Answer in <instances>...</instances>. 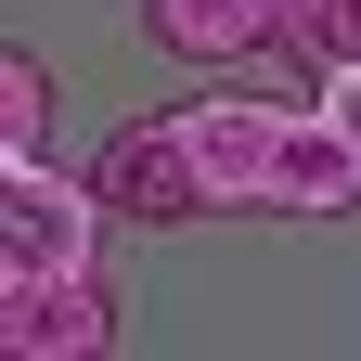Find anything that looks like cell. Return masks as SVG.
<instances>
[{
	"label": "cell",
	"mask_w": 361,
	"mask_h": 361,
	"mask_svg": "<svg viewBox=\"0 0 361 361\" xmlns=\"http://www.w3.org/2000/svg\"><path fill=\"white\" fill-rule=\"evenodd\" d=\"M168 116H180V142H194L207 219H258V207H271V168H284L297 104H271V90H194V104H168Z\"/></svg>",
	"instance_id": "obj_1"
},
{
	"label": "cell",
	"mask_w": 361,
	"mask_h": 361,
	"mask_svg": "<svg viewBox=\"0 0 361 361\" xmlns=\"http://www.w3.org/2000/svg\"><path fill=\"white\" fill-rule=\"evenodd\" d=\"M104 180L65 168V155H0V271H65V258H104Z\"/></svg>",
	"instance_id": "obj_2"
},
{
	"label": "cell",
	"mask_w": 361,
	"mask_h": 361,
	"mask_svg": "<svg viewBox=\"0 0 361 361\" xmlns=\"http://www.w3.org/2000/svg\"><path fill=\"white\" fill-rule=\"evenodd\" d=\"M0 361H116V271H0Z\"/></svg>",
	"instance_id": "obj_3"
},
{
	"label": "cell",
	"mask_w": 361,
	"mask_h": 361,
	"mask_svg": "<svg viewBox=\"0 0 361 361\" xmlns=\"http://www.w3.org/2000/svg\"><path fill=\"white\" fill-rule=\"evenodd\" d=\"M116 219H142V233H180V219H207V180H194V142H180V116H116L104 155H90Z\"/></svg>",
	"instance_id": "obj_4"
},
{
	"label": "cell",
	"mask_w": 361,
	"mask_h": 361,
	"mask_svg": "<svg viewBox=\"0 0 361 361\" xmlns=\"http://www.w3.org/2000/svg\"><path fill=\"white\" fill-rule=\"evenodd\" d=\"M271 26H284V0H142V39H155L168 65H194V78L258 65V52H271Z\"/></svg>",
	"instance_id": "obj_5"
},
{
	"label": "cell",
	"mask_w": 361,
	"mask_h": 361,
	"mask_svg": "<svg viewBox=\"0 0 361 361\" xmlns=\"http://www.w3.org/2000/svg\"><path fill=\"white\" fill-rule=\"evenodd\" d=\"M348 207H361V142H348L323 104H297L284 168H271V207H258V219H348Z\"/></svg>",
	"instance_id": "obj_6"
},
{
	"label": "cell",
	"mask_w": 361,
	"mask_h": 361,
	"mask_svg": "<svg viewBox=\"0 0 361 361\" xmlns=\"http://www.w3.org/2000/svg\"><path fill=\"white\" fill-rule=\"evenodd\" d=\"M271 65H297V78L361 65V0H284V26H271Z\"/></svg>",
	"instance_id": "obj_7"
},
{
	"label": "cell",
	"mask_w": 361,
	"mask_h": 361,
	"mask_svg": "<svg viewBox=\"0 0 361 361\" xmlns=\"http://www.w3.org/2000/svg\"><path fill=\"white\" fill-rule=\"evenodd\" d=\"M0 155H52V65L0 39Z\"/></svg>",
	"instance_id": "obj_8"
},
{
	"label": "cell",
	"mask_w": 361,
	"mask_h": 361,
	"mask_svg": "<svg viewBox=\"0 0 361 361\" xmlns=\"http://www.w3.org/2000/svg\"><path fill=\"white\" fill-rule=\"evenodd\" d=\"M310 104H323V116L348 129V142H361V65H336V78H310Z\"/></svg>",
	"instance_id": "obj_9"
}]
</instances>
